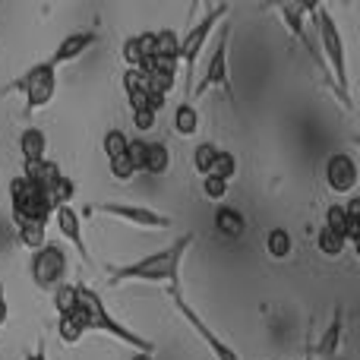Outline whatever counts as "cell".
I'll return each mask as SVG.
<instances>
[{"instance_id":"6da1fadb","label":"cell","mask_w":360,"mask_h":360,"mask_svg":"<svg viewBox=\"0 0 360 360\" xmlns=\"http://www.w3.org/2000/svg\"><path fill=\"white\" fill-rule=\"evenodd\" d=\"M193 240H196V234H184L177 237L174 243H168L165 250H158V253H149L143 256V259L130 262V266H114L111 269V278H108V285H124V281H146V285H168V288H177L180 278V259H184V253L193 247Z\"/></svg>"},{"instance_id":"7a4b0ae2","label":"cell","mask_w":360,"mask_h":360,"mask_svg":"<svg viewBox=\"0 0 360 360\" xmlns=\"http://www.w3.org/2000/svg\"><path fill=\"white\" fill-rule=\"evenodd\" d=\"M313 16H316V25L313 29L319 32V48H323V60H326V70L332 76V86H335L338 98L342 105L351 111V82H348V51H345V38L338 32L335 19L329 16L323 4L313 6Z\"/></svg>"},{"instance_id":"3957f363","label":"cell","mask_w":360,"mask_h":360,"mask_svg":"<svg viewBox=\"0 0 360 360\" xmlns=\"http://www.w3.org/2000/svg\"><path fill=\"white\" fill-rule=\"evenodd\" d=\"M76 304H79L82 313H86V332H108V335L117 338L120 345H130L136 354H155V342L143 338L139 332L127 329V326H120L117 319L108 313V307H105V300L98 297V291H92L89 285H76Z\"/></svg>"},{"instance_id":"277c9868","label":"cell","mask_w":360,"mask_h":360,"mask_svg":"<svg viewBox=\"0 0 360 360\" xmlns=\"http://www.w3.org/2000/svg\"><path fill=\"white\" fill-rule=\"evenodd\" d=\"M228 6L224 4H215L205 10V16L199 19L196 25H193L190 32H186L184 38H180V48H177V60L184 63V101H190L193 95V86H196V63H199V54H202L205 41H209V32L215 29L218 22H224L228 19Z\"/></svg>"},{"instance_id":"5b68a950","label":"cell","mask_w":360,"mask_h":360,"mask_svg":"<svg viewBox=\"0 0 360 360\" xmlns=\"http://www.w3.org/2000/svg\"><path fill=\"white\" fill-rule=\"evenodd\" d=\"M0 95H22L25 111H41L57 95V67H51L48 60L32 63L22 76H16L10 86L0 89Z\"/></svg>"},{"instance_id":"8992f818","label":"cell","mask_w":360,"mask_h":360,"mask_svg":"<svg viewBox=\"0 0 360 360\" xmlns=\"http://www.w3.org/2000/svg\"><path fill=\"white\" fill-rule=\"evenodd\" d=\"M82 215H108L143 231H165L174 224V218L165 215V212L149 209V205H133V202H92L82 209Z\"/></svg>"},{"instance_id":"52a82bcc","label":"cell","mask_w":360,"mask_h":360,"mask_svg":"<svg viewBox=\"0 0 360 360\" xmlns=\"http://www.w3.org/2000/svg\"><path fill=\"white\" fill-rule=\"evenodd\" d=\"M228 41H231V22H221L218 41H215V48H212L209 63H205L202 79L193 86V95H205L209 89H221L228 98H234V89H231V70H228Z\"/></svg>"},{"instance_id":"ba28073f","label":"cell","mask_w":360,"mask_h":360,"mask_svg":"<svg viewBox=\"0 0 360 360\" xmlns=\"http://www.w3.org/2000/svg\"><path fill=\"white\" fill-rule=\"evenodd\" d=\"M67 278V250L60 243H44L35 256H32V281L41 291L54 294Z\"/></svg>"},{"instance_id":"9c48e42d","label":"cell","mask_w":360,"mask_h":360,"mask_svg":"<svg viewBox=\"0 0 360 360\" xmlns=\"http://www.w3.org/2000/svg\"><path fill=\"white\" fill-rule=\"evenodd\" d=\"M168 291H171V300H174L177 313L186 319V323H190V329L196 332V335H199V342H202L205 348H209L212 354H215V360H240V357L234 354V348H231V345H224L221 338H218L215 332H212L209 326H205V319L199 316V313L193 310L190 304H186V300H184V291H180V285H177V288H168Z\"/></svg>"},{"instance_id":"30bf717a","label":"cell","mask_w":360,"mask_h":360,"mask_svg":"<svg viewBox=\"0 0 360 360\" xmlns=\"http://www.w3.org/2000/svg\"><path fill=\"white\" fill-rule=\"evenodd\" d=\"M326 184L335 196H345V193H354L357 186V162L348 155V152H335V155L326 162Z\"/></svg>"},{"instance_id":"8fae6325","label":"cell","mask_w":360,"mask_h":360,"mask_svg":"<svg viewBox=\"0 0 360 360\" xmlns=\"http://www.w3.org/2000/svg\"><path fill=\"white\" fill-rule=\"evenodd\" d=\"M54 218H57V231H60L63 240H70L76 247V253L82 256L86 266H92V256H89V243L82 237V215L73 209V205H57L54 209Z\"/></svg>"},{"instance_id":"7c38bea8","label":"cell","mask_w":360,"mask_h":360,"mask_svg":"<svg viewBox=\"0 0 360 360\" xmlns=\"http://www.w3.org/2000/svg\"><path fill=\"white\" fill-rule=\"evenodd\" d=\"M95 41H98V32H73V35H67L60 44H57V51L48 57V63L51 67H60V63L76 60V57L86 54Z\"/></svg>"},{"instance_id":"4fadbf2b","label":"cell","mask_w":360,"mask_h":360,"mask_svg":"<svg viewBox=\"0 0 360 360\" xmlns=\"http://www.w3.org/2000/svg\"><path fill=\"white\" fill-rule=\"evenodd\" d=\"M19 152H22V162L25 165H41L44 152H48V139H44V133L38 130V127H25L22 133H19Z\"/></svg>"},{"instance_id":"5bb4252c","label":"cell","mask_w":360,"mask_h":360,"mask_svg":"<svg viewBox=\"0 0 360 360\" xmlns=\"http://www.w3.org/2000/svg\"><path fill=\"white\" fill-rule=\"evenodd\" d=\"M215 228H218L221 237L237 240V237H243V231H247V218H243L234 205H218L215 209Z\"/></svg>"},{"instance_id":"9a60e30c","label":"cell","mask_w":360,"mask_h":360,"mask_svg":"<svg viewBox=\"0 0 360 360\" xmlns=\"http://www.w3.org/2000/svg\"><path fill=\"white\" fill-rule=\"evenodd\" d=\"M342 332H345V316H342V310H338L335 319L329 323V329H326L323 342H319L316 351H313V357H319V360H335L338 348H342Z\"/></svg>"},{"instance_id":"2e32d148","label":"cell","mask_w":360,"mask_h":360,"mask_svg":"<svg viewBox=\"0 0 360 360\" xmlns=\"http://www.w3.org/2000/svg\"><path fill=\"white\" fill-rule=\"evenodd\" d=\"M171 168V149L168 143H146V165H143V174H152V177H162L168 174Z\"/></svg>"},{"instance_id":"e0dca14e","label":"cell","mask_w":360,"mask_h":360,"mask_svg":"<svg viewBox=\"0 0 360 360\" xmlns=\"http://www.w3.org/2000/svg\"><path fill=\"white\" fill-rule=\"evenodd\" d=\"M174 133L177 136H196L199 133V114L190 101H180L174 108Z\"/></svg>"},{"instance_id":"ac0fdd59","label":"cell","mask_w":360,"mask_h":360,"mask_svg":"<svg viewBox=\"0 0 360 360\" xmlns=\"http://www.w3.org/2000/svg\"><path fill=\"white\" fill-rule=\"evenodd\" d=\"M266 253L272 256V259H288V256L294 253V240H291V234H288L285 228H272L266 234Z\"/></svg>"},{"instance_id":"d6986e66","label":"cell","mask_w":360,"mask_h":360,"mask_svg":"<svg viewBox=\"0 0 360 360\" xmlns=\"http://www.w3.org/2000/svg\"><path fill=\"white\" fill-rule=\"evenodd\" d=\"M19 243H22L25 250H32V253H38V250L48 243V224H41V221L19 224Z\"/></svg>"},{"instance_id":"ffe728a7","label":"cell","mask_w":360,"mask_h":360,"mask_svg":"<svg viewBox=\"0 0 360 360\" xmlns=\"http://www.w3.org/2000/svg\"><path fill=\"white\" fill-rule=\"evenodd\" d=\"M345 243L357 247L360 243V199L351 196L345 202Z\"/></svg>"},{"instance_id":"44dd1931","label":"cell","mask_w":360,"mask_h":360,"mask_svg":"<svg viewBox=\"0 0 360 360\" xmlns=\"http://www.w3.org/2000/svg\"><path fill=\"white\" fill-rule=\"evenodd\" d=\"M177 48H180V38H177L174 29L155 32V54L152 57H158V60H177Z\"/></svg>"},{"instance_id":"7402d4cb","label":"cell","mask_w":360,"mask_h":360,"mask_svg":"<svg viewBox=\"0 0 360 360\" xmlns=\"http://www.w3.org/2000/svg\"><path fill=\"white\" fill-rule=\"evenodd\" d=\"M316 247H319V253L323 256H329V259H338V256L345 253V237H338V234H332V231H326V228H319V234H316Z\"/></svg>"},{"instance_id":"603a6c76","label":"cell","mask_w":360,"mask_h":360,"mask_svg":"<svg viewBox=\"0 0 360 360\" xmlns=\"http://www.w3.org/2000/svg\"><path fill=\"white\" fill-rule=\"evenodd\" d=\"M209 174H212V177H221V180H228V184H231V177L237 174V158H234V152H221V149H218Z\"/></svg>"},{"instance_id":"cb8c5ba5","label":"cell","mask_w":360,"mask_h":360,"mask_svg":"<svg viewBox=\"0 0 360 360\" xmlns=\"http://www.w3.org/2000/svg\"><path fill=\"white\" fill-rule=\"evenodd\" d=\"M54 310L57 316H70V313L76 310V285H67L63 281L60 288L54 291Z\"/></svg>"},{"instance_id":"d4e9b609","label":"cell","mask_w":360,"mask_h":360,"mask_svg":"<svg viewBox=\"0 0 360 360\" xmlns=\"http://www.w3.org/2000/svg\"><path fill=\"white\" fill-rule=\"evenodd\" d=\"M215 152H218V146H212V143H199L196 152H193V168H196L202 177H209L212 162H215Z\"/></svg>"},{"instance_id":"484cf974","label":"cell","mask_w":360,"mask_h":360,"mask_svg":"<svg viewBox=\"0 0 360 360\" xmlns=\"http://www.w3.org/2000/svg\"><path fill=\"white\" fill-rule=\"evenodd\" d=\"M127 143H130V136H127L124 130H108L105 133V155L108 158L127 155Z\"/></svg>"},{"instance_id":"4316f807","label":"cell","mask_w":360,"mask_h":360,"mask_svg":"<svg viewBox=\"0 0 360 360\" xmlns=\"http://www.w3.org/2000/svg\"><path fill=\"white\" fill-rule=\"evenodd\" d=\"M326 231H332V234L345 237V205L342 202H332L329 209H326Z\"/></svg>"},{"instance_id":"83f0119b","label":"cell","mask_w":360,"mask_h":360,"mask_svg":"<svg viewBox=\"0 0 360 360\" xmlns=\"http://www.w3.org/2000/svg\"><path fill=\"white\" fill-rule=\"evenodd\" d=\"M57 335H60L63 345H79L82 342V332L76 329V323L70 316H57Z\"/></svg>"},{"instance_id":"f1b7e54d","label":"cell","mask_w":360,"mask_h":360,"mask_svg":"<svg viewBox=\"0 0 360 360\" xmlns=\"http://www.w3.org/2000/svg\"><path fill=\"white\" fill-rule=\"evenodd\" d=\"M202 193L212 199V202H221L224 196H228V180H221V177H202Z\"/></svg>"},{"instance_id":"f546056e","label":"cell","mask_w":360,"mask_h":360,"mask_svg":"<svg viewBox=\"0 0 360 360\" xmlns=\"http://www.w3.org/2000/svg\"><path fill=\"white\" fill-rule=\"evenodd\" d=\"M127 158H130L133 171L143 174V165H146V139H130L127 143Z\"/></svg>"},{"instance_id":"4dcf8cb0","label":"cell","mask_w":360,"mask_h":360,"mask_svg":"<svg viewBox=\"0 0 360 360\" xmlns=\"http://www.w3.org/2000/svg\"><path fill=\"white\" fill-rule=\"evenodd\" d=\"M108 168H111V177H114V180H130V177H136V171H133V165H130V158H127V155L108 158Z\"/></svg>"},{"instance_id":"1f68e13d","label":"cell","mask_w":360,"mask_h":360,"mask_svg":"<svg viewBox=\"0 0 360 360\" xmlns=\"http://www.w3.org/2000/svg\"><path fill=\"white\" fill-rule=\"evenodd\" d=\"M124 92L127 98L136 92H146V73L143 70H124Z\"/></svg>"},{"instance_id":"d6a6232c","label":"cell","mask_w":360,"mask_h":360,"mask_svg":"<svg viewBox=\"0 0 360 360\" xmlns=\"http://www.w3.org/2000/svg\"><path fill=\"white\" fill-rule=\"evenodd\" d=\"M158 124V114H152L149 108H139V111H133V127H136V130H152V127Z\"/></svg>"},{"instance_id":"836d02e7","label":"cell","mask_w":360,"mask_h":360,"mask_svg":"<svg viewBox=\"0 0 360 360\" xmlns=\"http://www.w3.org/2000/svg\"><path fill=\"white\" fill-rule=\"evenodd\" d=\"M25 360H48V354H44V338H38V348L32 351V354L25 357Z\"/></svg>"},{"instance_id":"e575fe53","label":"cell","mask_w":360,"mask_h":360,"mask_svg":"<svg viewBox=\"0 0 360 360\" xmlns=\"http://www.w3.org/2000/svg\"><path fill=\"white\" fill-rule=\"evenodd\" d=\"M133 360H155L152 354H133Z\"/></svg>"},{"instance_id":"d590c367","label":"cell","mask_w":360,"mask_h":360,"mask_svg":"<svg viewBox=\"0 0 360 360\" xmlns=\"http://www.w3.org/2000/svg\"><path fill=\"white\" fill-rule=\"evenodd\" d=\"M0 300H4V285H0Z\"/></svg>"}]
</instances>
